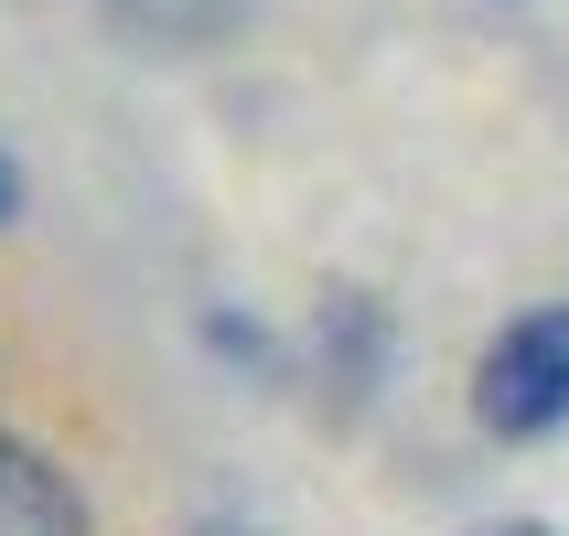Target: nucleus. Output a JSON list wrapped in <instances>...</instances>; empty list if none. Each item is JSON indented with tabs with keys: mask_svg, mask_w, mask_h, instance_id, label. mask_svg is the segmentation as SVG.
Here are the masks:
<instances>
[{
	"mask_svg": "<svg viewBox=\"0 0 569 536\" xmlns=\"http://www.w3.org/2000/svg\"><path fill=\"white\" fill-rule=\"evenodd\" d=\"M473 408L495 441H538L569 418V312H527L483 344V376H473Z\"/></svg>",
	"mask_w": 569,
	"mask_h": 536,
	"instance_id": "1",
	"label": "nucleus"
},
{
	"mask_svg": "<svg viewBox=\"0 0 569 536\" xmlns=\"http://www.w3.org/2000/svg\"><path fill=\"white\" fill-rule=\"evenodd\" d=\"M0 536H87V494L11 429H0Z\"/></svg>",
	"mask_w": 569,
	"mask_h": 536,
	"instance_id": "2",
	"label": "nucleus"
},
{
	"mask_svg": "<svg viewBox=\"0 0 569 536\" xmlns=\"http://www.w3.org/2000/svg\"><path fill=\"white\" fill-rule=\"evenodd\" d=\"M11 204H22V172H11V161H0V225H11Z\"/></svg>",
	"mask_w": 569,
	"mask_h": 536,
	"instance_id": "3",
	"label": "nucleus"
},
{
	"mask_svg": "<svg viewBox=\"0 0 569 536\" xmlns=\"http://www.w3.org/2000/svg\"><path fill=\"white\" fill-rule=\"evenodd\" d=\"M483 536H548V526H483Z\"/></svg>",
	"mask_w": 569,
	"mask_h": 536,
	"instance_id": "4",
	"label": "nucleus"
}]
</instances>
